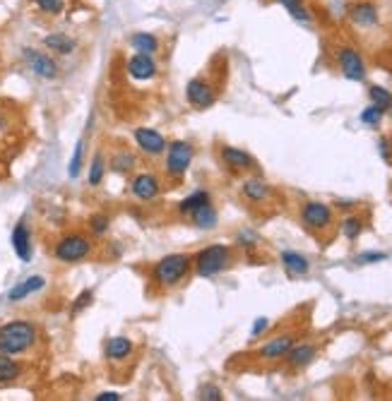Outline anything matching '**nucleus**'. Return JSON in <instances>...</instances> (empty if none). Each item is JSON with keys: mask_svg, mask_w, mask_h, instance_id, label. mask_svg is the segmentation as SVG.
Returning a JSON list of instances; mask_svg holds the SVG:
<instances>
[{"mask_svg": "<svg viewBox=\"0 0 392 401\" xmlns=\"http://www.w3.org/2000/svg\"><path fill=\"white\" fill-rule=\"evenodd\" d=\"M190 269H193V257L185 253H171L154 262L152 281L159 289H173L190 274Z\"/></svg>", "mask_w": 392, "mask_h": 401, "instance_id": "obj_1", "label": "nucleus"}, {"mask_svg": "<svg viewBox=\"0 0 392 401\" xmlns=\"http://www.w3.org/2000/svg\"><path fill=\"white\" fill-rule=\"evenodd\" d=\"M34 341H36V327L32 322L15 320L0 327V353L17 356V353L29 351L34 346Z\"/></svg>", "mask_w": 392, "mask_h": 401, "instance_id": "obj_2", "label": "nucleus"}, {"mask_svg": "<svg viewBox=\"0 0 392 401\" xmlns=\"http://www.w3.org/2000/svg\"><path fill=\"white\" fill-rule=\"evenodd\" d=\"M229 262L231 250L226 245H207L193 257L195 274L203 276V279H210V276H216L219 271H224L229 267Z\"/></svg>", "mask_w": 392, "mask_h": 401, "instance_id": "obj_3", "label": "nucleus"}, {"mask_svg": "<svg viewBox=\"0 0 392 401\" xmlns=\"http://www.w3.org/2000/svg\"><path fill=\"white\" fill-rule=\"evenodd\" d=\"M193 157H195V149L190 142L185 140L171 142V145L167 147V176L173 178V181L185 178L190 163H193Z\"/></svg>", "mask_w": 392, "mask_h": 401, "instance_id": "obj_4", "label": "nucleus"}, {"mask_svg": "<svg viewBox=\"0 0 392 401\" xmlns=\"http://www.w3.org/2000/svg\"><path fill=\"white\" fill-rule=\"evenodd\" d=\"M92 250V243L87 235L82 233H70L65 235V238H60L58 243H56V260L58 262H65V265H72V262H80L85 260L87 255H90Z\"/></svg>", "mask_w": 392, "mask_h": 401, "instance_id": "obj_5", "label": "nucleus"}, {"mask_svg": "<svg viewBox=\"0 0 392 401\" xmlns=\"http://www.w3.org/2000/svg\"><path fill=\"white\" fill-rule=\"evenodd\" d=\"M337 65L347 80H352V82L366 80V63H364V58H361L359 51L352 48V46L337 48Z\"/></svg>", "mask_w": 392, "mask_h": 401, "instance_id": "obj_6", "label": "nucleus"}, {"mask_svg": "<svg viewBox=\"0 0 392 401\" xmlns=\"http://www.w3.org/2000/svg\"><path fill=\"white\" fill-rule=\"evenodd\" d=\"M185 99H188L190 106L205 111L216 101V94H214L212 84H210L207 80H203V77H193V80L185 84Z\"/></svg>", "mask_w": 392, "mask_h": 401, "instance_id": "obj_7", "label": "nucleus"}, {"mask_svg": "<svg viewBox=\"0 0 392 401\" xmlns=\"http://www.w3.org/2000/svg\"><path fill=\"white\" fill-rule=\"evenodd\" d=\"M133 137H135V145L140 147V152L147 154V157H162L169 147L167 137L154 127H135Z\"/></svg>", "mask_w": 392, "mask_h": 401, "instance_id": "obj_8", "label": "nucleus"}, {"mask_svg": "<svg viewBox=\"0 0 392 401\" xmlns=\"http://www.w3.org/2000/svg\"><path fill=\"white\" fill-rule=\"evenodd\" d=\"M301 221L308 231H325L332 224V209L323 202H306L301 209Z\"/></svg>", "mask_w": 392, "mask_h": 401, "instance_id": "obj_9", "label": "nucleus"}, {"mask_svg": "<svg viewBox=\"0 0 392 401\" xmlns=\"http://www.w3.org/2000/svg\"><path fill=\"white\" fill-rule=\"evenodd\" d=\"M24 60H27V65L32 68V73L36 77H44V80L58 77V63H56L49 53H44V51L24 48Z\"/></svg>", "mask_w": 392, "mask_h": 401, "instance_id": "obj_10", "label": "nucleus"}, {"mask_svg": "<svg viewBox=\"0 0 392 401\" xmlns=\"http://www.w3.org/2000/svg\"><path fill=\"white\" fill-rule=\"evenodd\" d=\"M130 190L140 202H152L162 193V181L154 173H137L130 183Z\"/></svg>", "mask_w": 392, "mask_h": 401, "instance_id": "obj_11", "label": "nucleus"}, {"mask_svg": "<svg viewBox=\"0 0 392 401\" xmlns=\"http://www.w3.org/2000/svg\"><path fill=\"white\" fill-rule=\"evenodd\" d=\"M128 75L137 82H149L157 77V60L149 53H135L128 60Z\"/></svg>", "mask_w": 392, "mask_h": 401, "instance_id": "obj_12", "label": "nucleus"}, {"mask_svg": "<svg viewBox=\"0 0 392 401\" xmlns=\"http://www.w3.org/2000/svg\"><path fill=\"white\" fill-rule=\"evenodd\" d=\"M219 157L224 161V166L231 168V171H250V168H255V159L239 147H221Z\"/></svg>", "mask_w": 392, "mask_h": 401, "instance_id": "obj_13", "label": "nucleus"}, {"mask_svg": "<svg viewBox=\"0 0 392 401\" xmlns=\"http://www.w3.org/2000/svg\"><path fill=\"white\" fill-rule=\"evenodd\" d=\"M291 346H293L291 334H282V337L270 339V341L257 351V356H260L262 361H280V358H287V353L291 351Z\"/></svg>", "mask_w": 392, "mask_h": 401, "instance_id": "obj_14", "label": "nucleus"}, {"mask_svg": "<svg viewBox=\"0 0 392 401\" xmlns=\"http://www.w3.org/2000/svg\"><path fill=\"white\" fill-rule=\"evenodd\" d=\"M349 19L357 27H375L378 24V8L373 3H357L349 8Z\"/></svg>", "mask_w": 392, "mask_h": 401, "instance_id": "obj_15", "label": "nucleus"}, {"mask_svg": "<svg viewBox=\"0 0 392 401\" xmlns=\"http://www.w3.org/2000/svg\"><path fill=\"white\" fill-rule=\"evenodd\" d=\"M316 356H318V348L313 346V344H298V346L293 344L291 351L287 353V361L293 370H301V368H308Z\"/></svg>", "mask_w": 392, "mask_h": 401, "instance_id": "obj_16", "label": "nucleus"}, {"mask_svg": "<svg viewBox=\"0 0 392 401\" xmlns=\"http://www.w3.org/2000/svg\"><path fill=\"white\" fill-rule=\"evenodd\" d=\"M12 248L17 257L22 262H29L32 260V235H29V229L24 226V221H19L12 231Z\"/></svg>", "mask_w": 392, "mask_h": 401, "instance_id": "obj_17", "label": "nucleus"}, {"mask_svg": "<svg viewBox=\"0 0 392 401\" xmlns=\"http://www.w3.org/2000/svg\"><path fill=\"white\" fill-rule=\"evenodd\" d=\"M133 341L128 337H111L106 341V358L113 363H121V361H128L133 356Z\"/></svg>", "mask_w": 392, "mask_h": 401, "instance_id": "obj_18", "label": "nucleus"}, {"mask_svg": "<svg viewBox=\"0 0 392 401\" xmlns=\"http://www.w3.org/2000/svg\"><path fill=\"white\" fill-rule=\"evenodd\" d=\"M46 286V279L44 276H29V279H24V281H19L15 289H10L8 293V301L10 303H17V301H24L27 296H32V293L36 291H41Z\"/></svg>", "mask_w": 392, "mask_h": 401, "instance_id": "obj_19", "label": "nucleus"}, {"mask_svg": "<svg viewBox=\"0 0 392 401\" xmlns=\"http://www.w3.org/2000/svg\"><path fill=\"white\" fill-rule=\"evenodd\" d=\"M241 193H244V197L250 199V202H267L272 195V188L262 181V178H248V181L244 183V188H241Z\"/></svg>", "mask_w": 392, "mask_h": 401, "instance_id": "obj_20", "label": "nucleus"}, {"mask_svg": "<svg viewBox=\"0 0 392 401\" xmlns=\"http://www.w3.org/2000/svg\"><path fill=\"white\" fill-rule=\"evenodd\" d=\"M190 219H193L195 229H200V231H212L216 229V224H219V214H216V209L212 207V202L195 209V212L190 214Z\"/></svg>", "mask_w": 392, "mask_h": 401, "instance_id": "obj_21", "label": "nucleus"}, {"mask_svg": "<svg viewBox=\"0 0 392 401\" xmlns=\"http://www.w3.org/2000/svg\"><path fill=\"white\" fill-rule=\"evenodd\" d=\"M128 44H130V48L135 51V53H149V55H154V53L159 51V39L154 37L152 32H135V34H130Z\"/></svg>", "mask_w": 392, "mask_h": 401, "instance_id": "obj_22", "label": "nucleus"}, {"mask_svg": "<svg viewBox=\"0 0 392 401\" xmlns=\"http://www.w3.org/2000/svg\"><path fill=\"white\" fill-rule=\"evenodd\" d=\"M282 265H284V269L291 276H303V274H308V269H311L308 257H303L301 253H291V250L282 253Z\"/></svg>", "mask_w": 392, "mask_h": 401, "instance_id": "obj_23", "label": "nucleus"}, {"mask_svg": "<svg viewBox=\"0 0 392 401\" xmlns=\"http://www.w3.org/2000/svg\"><path fill=\"white\" fill-rule=\"evenodd\" d=\"M44 46L49 51H53V53H60V55H70L75 53L77 48V41L70 39L68 34H49V37L44 39Z\"/></svg>", "mask_w": 392, "mask_h": 401, "instance_id": "obj_24", "label": "nucleus"}, {"mask_svg": "<svg viewBox=\"0 0 392 401\" xmlns=\"http://www.w3.org/2000/svg\"><path fill=\"white\" fill-rule=\"evenodd\" d=\"M207 202H212V197H210L207 190H195V193H190L188 197L178 202V214H183V217H190L195 209H200L203 204H207Z\"/></svg>", "mask_w": 392, "mask_h": 401, "instance_id": "obj_25", "label": "nucleus"}, {"mask_svg": "<svg viewBox=\"0 0 392 401\" xmlns=\"http://www.w3.org/2000/svg\"><path fill=\"white\" fill-rule=\"evenodd\" d=\"M19 373H22L19 363H17V361H12V358H10L8 353H0V384L17 380V377H19Z\"/></svg>", "mask_w": 392, "mask_h": 401, "instance_id": "obj_26", "label": "nucleus"}, {"mask_svg": "<svg viewBox=\"0 0 392 401\" xmlns=\"http://www.w3.org/2000/svg\"><path fill=\"white\" fill-rule=\"evenodd\" d=\"M368 96H370V104L378 106V109L383 111V113L392 106V94H390L388 89H385V87L373 84V87L368 89Z\"/></svg>", "mask_w": 392, "mask_h": 401, "instance_id": "obj_27", "label": "nucleus"}, {"mask_svg": "<svg viewBox=\"0 0 392 401\" xmlns=\"http://www.w3.org/2000/svg\"><path fill=\"white\" fill-rule=\"evenodd\" d=\"M104 173H106V161H104V154H96L90 163V185H101L104 181Z\"/></svg>", "mask_w": 392, "mask_h": 401, "instance_id": "obj_28", "label": "nucleus"}, {"mask_svg": "<svg viewBox=\"0 0 392 401\" xmlns=\"http://www.w3.org/2000/svg\"><path fill=\"white\" fill-rule=\"evenodd\" d=\"M361 231H364V221L359 217H347L342 221V233L347 240H357L361 235Z\"/></svg>", "mask_w": 392, "mask_h": 401, "instance_id": "obj_29", "label": "nucleus"}, {"mask_svg": "<svg viewBox=\"0 0 392 401\" xmlns=\"http://www.w3.org/2000/svg\"><path fill=\"white\" fill-rule=\"evenodd\" d=\"M111 166H113V171H118V173H128L133 166H135V157H133V154H128V152H121V154H116V157H113Z\"/></svg>", "mask_w": 392, "mask_h": 401, "instance_id": "obj_30", "label": "nucleus"}, {"mask_svg": "<svg viewBox=\"0 0 392 401\" xmlns=\"http://www.w3.org/2000/svg\"><path fill=\"white\" fill-rule=\"evenodd\" d=\"M82 157H85V142H77L75 145V154L70 159V166H68V176L70 178H77L82 171Z\"/></svg>", "mask_w": 392, "mask_h": 401, "instance_id": "obj_31", "label": "nucleus"}, {"mask_svg": "<svg viewBox=\"0 0 392 401\" xmlns=\"http://www.w3.org/2000/svg\"><path fill=\"white\" fill-rule=\"evenodd\" d=\"M32 3L46 15H60L65 10V0H32Z\"/></svg>", "mask_w": 392, "mask_h": 401, "instance_id": "obj_32", "label": "nucleus"}, {"mask_svg": "<svg viewBox=\"0 0 392 401\" xmlns=\"http://www.w3.org/2000/svg\"><path fill=\"white\" fill-rule=\"evenodd\" d=\"M361 123H366V125H378L380 121H383V111L378 109V106L370 104L366 111H361Z\"/></svg>", "mask_w": 392, "mask_h": 401, "instance_id": "obj_33", "label": "nucleus"}, {"mask_svg": "<svg viewBox=\"0 0 392 401\" xmlns=\"http://www.w3.org/2000/svg\"><path fill=\"white\" fill-rule=\"evenodd\" d=\"M108 224H111V219H108L106 214H94V217L90 219V229L94 235H104L108 231Z\"/></svg>", "mask_w": 392, "mask_h": 401, "instance_id": "obj_34", "label": "nucleus"}, {"mask_svg": "<svg viewBox=\"0 0 392 401\" xmlns=\"http://www.w3.org/2000/svg\"><path fill=\"white\" fill-rule=\"evenodd\" d=\"M200 399H205V401H221V399H224V392H221L216 384H205V387L200 389Z\"/></svg>", "mask_w": 392, "mask_h": 401, "instance_id": "obj_35", "label": "nucleus"}, {"mask_svg": "<svg viewBox=\"0 0 392 401\" xmlns=\"http://www.w3.org/2000/svg\"><path fill=\"white\" fill-rule=\"evenodd\" d=\"M388 260L385 253H361L357 255V265H373V262H383Z\"/></svg>", "mask_w": 392, "mask_h": 401, "instance_id": "obj_36", "label": "nucleus"}, {"mask_svg": "<svg viewBox=\"0 0 392 401\" xmlns=\"http://www.w3.org/2000/svg\"><path fill=\"white\" fill-rule=\"evenodd\" d=\"M92 298H94V296H92V291H82L80 296H77L75 305H72V312H80L82 308H87L92 303Z\"/></svg>", "mask_w": 392, "mask_h": 401, "instance_id": "obj_37", "label": "nucleus"}, {"mask_svg": "<svg viewBox=\"0 0 392 401\" xmlns=\"http://www.w3.org/2000/svg\"><path fill=\"white\" fill-rule=\"evenodd\" d=\"M267 327H270V320H267V317H257L255 325H253V329H250V337H253V339H257L262 332H265Z\"/></svg>", "mask_w": 392, "mask_h": 401, "instance_id": "obj_38", "label": "nucleus"}, {"mask_svg": "<svg viewBox=\"0 0 392 401\" xmlns=\"http://www.w3.org/2000/svg\"><path fill=\"white\" fill-rule=\"evenodd\" d=\"M289 15H291L293 19H298V22H311V15H308V10L303 8V5H298V8L289 10Z\"/></svg>", "mask_w": 392, "mask_h": 401, "instance_id": "obj_39", "label": "nucleus"}, {"mask_svg": "<svg viewBox=\"0 0 392 401\" xmlns=\"http://www.w3.org/2000/svg\"><path fill=\"white\" fill-rule=\"evenodd\" d=\"M378 152H380V157L385 159V161H392V147H390V140H380L378 142Z\"/></svg>", "mask_w": 392, "mask_h": 401, "instance_id": "obj_40", "label": "nucleus"}, {"mask_svg": "<svg viewBox=\"0 0 392 401\" xmlns=\"http://www.w3.org/2000/svg\"><path fill=\"white\" fill-rule=\"evenodd\" d=\"M96 401H121V394L118 392H101L99 397H94Z\"/></svg>", "mask_w": 392, "mask_h": 401, "instance_id": "obj_41", "label": "nucleus"}, {"mask_svg": "<svg viewBox=\"0 0 392 401\" xmlns=\"http://www.w3.org/2000/svg\"><path fill=\"white\" fill-rule=\"evenodd\" d=\"M280 5H284L287 10H293V8H298V5H303V0H277Z\"/></svg>", "mask_w": 392, "mask_h": 401, "instance_id": "obj_42", "label": "nucleus"}, {"mask_svg": "<svg viewBox=\"0 0 392 401\" xmlns=\"http://www.w3.org/2000/svg\"><path fill=\"white\" fill-rule=\"evenodd\" d=\"M390 109H392V106H390Z\"/></svg>", "mask_w": 392, "mask_h": 401, "instance_id": "obj_43", "label": "nucleus"}]
</instances>
